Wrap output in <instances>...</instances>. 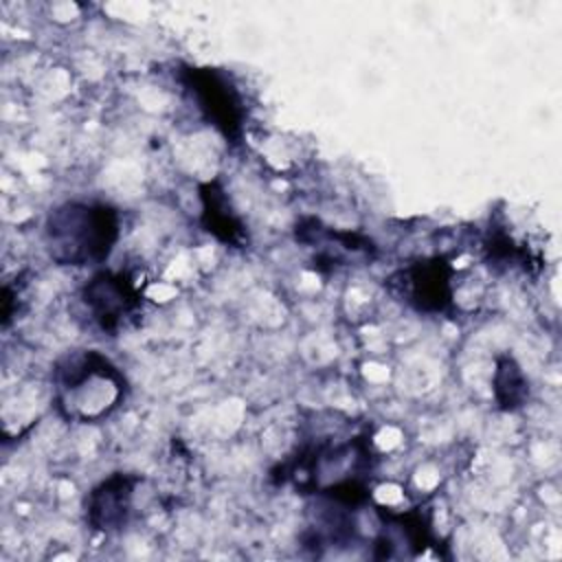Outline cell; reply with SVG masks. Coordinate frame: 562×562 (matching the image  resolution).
<instances>
[{
    "label": "cell",
    "mask_w": 562,
    "mask_h": 562,
    "mask_svg": "<svg viewBox=\"0 0 562 562\" xmlns=\"http://www.w3.org/2000/svg\"><path fill=\"white\" fill-rule=\"evenodd\" d=\"M136 479H127L123 474H114L112 479L103 481L88 501V518L97 529H116L125 522L132 487Z\"/></svg>",
    "instance_id": "cell-6"
},
{
    "label": "cell",
    "mask_w": 562,
    "mask_h": 562,
    "mask_svg": "<svg viewBox=\"0 0 562 562\" xmlns=\"http://www.w3.org/2000/svg\"><path fill=\"white\" fill-rule=\"evenodd\" d=\"M202 202H204V226L217 239L226 244H239L244 233L237 217L226 209V198L217 189L215 182L202 187Z\"/></svg>",
    "instance_id": "cell-7"
},
{
    "label": "cell",
    "mask_w": 562,
    "mask_h": 562,
    "mask_svg": "<svg viewBox=\"0 0 562 562\" xmlns=\"http://www.w3.org/2000/svg\"><path fill=\"white\" fill-rule=\"evenodd\" d=\"M83 301L101 329H116L136 305L134 285L123 274H97L83 290Z\"/></svg>",
    "instance_id": "cell-5"
},
{
    "label": "cell",
    "mask_w": 562,
    "mask_h": 562,
    "mask_svg": "<svg viewBox=\"0 0 562 562\" xmlns=\"http://www.w3.org/2000/svg\"><path fill=\"white\" fill-rule=\"evenodd\" d=\"M494 393H496L501 408H505V411H512L522 404V400L527 395V382L514 360L505 358L498 362L496 378H494Z\"/></svg>",
    "instance_id": "cell-8"
},
{
    "label": "cell",
    "mask_w": 562,
    "mask_h": 562,
    "mask_svg": "<svg viewBox=\"0 0 562 562\" xmlns=\"http://www.w3.org/2000/svg\"><path fill=\"white\" fill-rule=\"evenodd\" d=\"M450 272L443 259H428L393 274L391 285L417 312H441L450 303Z\"/></svg>",
    "instance_id": "cell-3"
},
{
    "label": "cell",
    "mask_w": 562,
    "mask_h": 562,
    "mask_svg": "<svg viewBox=\"0 0 562 562\" xmlns=\"http://www.w3.org/2000/svg\"><path fill=\"white\" fill-rule=\"evenodd\" d=\"M187 81L200 108L204 110L206 119L226 138H237L241 108H239V97L233 90V86L226 81V77L211 68H191L187 70Z\"/></svg>",
    "instance_id": "cell-4"
},
{
    "label": "cell",
    "mask_w": 562,
    "mask_h": 562,
    "mask_svg": "<svg viewBox=\"0 0 562 562\" xmlns=\"http://www.w3.org/2000/svg\"><path fill=\"white\" fill-rule=\"evenodd\" d=\"M119 237V215L105 204L68 202L46 220V246L61 266H88L108 259Z\"/></svg>",
    "instance_id": "cell-1"
},
{
    "label": "cell",
    "mask_w": 562,
    "mask_h": 562,
    "mask_svg": "<svg viewBox=\"0 0 562 562\" xmlns=\"http://www.w3.org/2000/svg\"><path fill=\"white\" fill-rule=\"evenodd\" d=\"M59 384L66 391L70 413L81 419H92L108 413L114 404L99 395V386H123L119 371L99 353L90 351L79 358H70L68 367L59 369Z\"/></svg>",
    "instance_id": "cell-2"
}]
</instances>
